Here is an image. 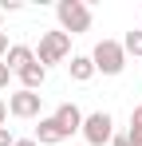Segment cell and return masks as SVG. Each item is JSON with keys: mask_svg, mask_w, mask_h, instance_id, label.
<instances>
[{"mask_svg": "<svg viewBox=\"0 0 142 146\" xmlns=\"http://www.w3.org/2000/svg\"><path fill=\"white\" fill-rule=\"evenodd\" d=\"M55 20H59V32L83 36V32H91V4L87 0H59L55 4Z\"/></svg>", "mask_w": 142, "mask_h": 146, "instance_id": "cell-1", "label": "cell"}, {"mask_svg": "<svg viewBox=\"0 0 142 146\" xmlns=\"http://www.w3.org/2000/svg\"><path fill=\"white\" fill-rule=\"evenodd\" d=\"M95 75H122L126 67V51H122V40H99L91 51Z\"/></svg>", "mask_w": 142, "mask_h": 146, "instance_id": "cell-2", "label": "cell"}, {"mask_svg": "<svg viewBox=\"0 0 142 146\" xmlns=\"http://www.w3.org/2000/svg\"><path fill=\"white\" fill-rule=\"evenodd\" d=\"M67 55H71V36L67 32L55 28V32H44V36H40V48H36V63H40V67L63 63Z\"/></svg>", "mask_w": 142, "mask_h": 146, "instance_id": "cell-3", "label": "cell"}, {"mask_svg": "<svg viewBox=\"0 0 142 146\" xmlns=\"http://www.w3.org/2000/svg\"><path fill=\"white\" fill-rule=\"evenodd\" d=\"M79 134H83L91 146H107L111 138H115V119H111V111H95V115H87Z\"/></svg>", "mask_w": 142, "mask_h": 146, "instance_id": "cell-4", "label": "cell"}, {"mask_svg": "<svg viewBox=\"0 0 142 146\" xmlns=\"http://www.w3.org/2000/svg\"><path fill=\"white\" fill-rule=\"evenodd\" d=\"M40 103H44L40 91H12L8 95V115L12 119H36L40 115Z\"/></svg>", "mask_w": 142, "mask_h": 146, "instance_id": "cell-5", "label": "cell"}, {"mask_svg": "<svg viewBox=\"0 0 142 146\" xmlns=\"http://www.w3.org/2000/svg\"><path fill=\"white\" fill-rule=\"evenodd\" d=\"M83 119H87V115H83L75 103H59V107H55V122H59V130H63L67 138L83 130Z\"/></svg>", "mask_w": 142, "mask_h": 146, "instance_id": "cell-6", "label": "cell"}, {"mask_svg": "<svg viewBox=\"0 0 142 146\" xmlns=\"http://www.w3.org/2000/svg\"><path fill=\"white\" fill-rule=\"evenodd\" d=\"M40 146H59L67 134L59 130V122H55V115H47V119H40V126H36V134H32Z\"/></svg>", "mask_w": 142, "mask_h": 146, "instance_id": "cell-7", "label": "cell"}, {"mask_svg": "<svg viewBox=\"0 0 142 146\" xmlns=\"http://www.w3.org/2000/svg\"><path fill=\"white\" fill-rule=\"evenodd\" d=\"M4 63H8V71L16 75V71H24L28 63H36V51L28 48V44H12V48H8V55H4Z\"/></svg>", "mask_w": 142, "mask_h": 146, "instance_id": "cell-8", "label": "cell"}, {"mask_svg": "<svg viewBox=\"0 0 142 146\" xmlns=\"http://www.w3.org/2000/svg\"><path fill=\"white\" fill-rule=\"evenodd\" d=\"M16 79H20V91H40L47 79V67H40V63H28L24 71H16Z\"/></svg>", "mask_w": 142, "mask_h": 146, "instance_id": "cell-9", "label": "cell"}, {"mask_svg": "<svg viewBox=\"0 0 142 146\" xmlns=\"http://www.w3.org/2000/svg\"><path fill=\"white\" fill-rule=\"evenodd\" d=\"M67 71H71V79H75V83H91V79H95V63H91V55H71Z\"/></svg>", "mask_w": 142, "mask_h": 146, "instance_id": "cell-10", "label": "cell"}, {"mask_svg": "<svg viewBox=\"0 0 142 146\" xmlns=\"http://www.w3.org/2000/svg\"><path fill=\"white\" fill-rule=\"evenodd\" d=\"M122 51L134 55V59H142V28H130V32L122 36Z\"/></svg>", "mask_w": 142, "mask_h": 146, "instance_id": "cell-11", "label": "cell"}, {"mask_svg": "<svg viewBox=\"0 0 142 146\" xmlns=\"http://www.w3.org/2000/svg\"><path fill=\"white\" fill-rule=\"evenodd\" d=\"M126 134H130V146H142V103L130 111V130Z\"/></svg>", "mask_w": 142, "mask_h": 146, "instance_id": "cell-12", "label": "cell"}, {"mask_svg": "<svg viewBox=\"0 0 142 146\" xmlns=\"http://www.w3.org/2000/svg\"><path fill=\"white\" fill-rule=\"evenodd\" d=\"M8 79H12V71H8V63H4V59H0V91H4V87H8Z\"/></svg>", "mask_w": 142, "mask_h": 146, "instance_id": "cell-13", "label": "cell"}, {"mask_svg": "<svg viewBox=\"0 0 142 146\" xmlns=\"http://www.w3.org/2000/svg\"><path fill=\"white\" fill-rule=\"evenodd\" d=\"M16 142V138H12V130H8V126H0V146H12Z\"/></svg>", "mask_w": 142, "mask_h": 146, "instance_id": "cell-14", "label": "cell"}, {"mask_svg": "<svg viewBox=\"0 0 142 146\" xmlns=\"http://www.w3.org/2000/svg\"><path fill=\"white\" fill-rule=\"evenodd\" d=\"M111 146H130V134H126V130H122V134H115V138H111Z\"/></svg>", "mask_w": 142, "mask_h": 146, "instance_id": "cell-15", "label": "cell"}, {"mask_svg": "<svg viewBox=\"0 0 142 146\" xmlns=\"http://www.w3.org/2000/svg\"><path fill=\"white\" fill-rule=\"evenodd\" d=\"M4 122H8V103L0 99V126H4Z\"/></svg>", "mask_w": 142, "mask_h": 146, "instance_id": "cell-16", "label": "cell"}, {"mask_svg": "<svg viewBox=\"0 0 142 146\" xmlns=\"http://www.w3.org/2000/svg\"><path fill=\"white\" fill-rule=\"evenodd\" d=\"M12 146H40V142H36V138H16Z\"/></svg>", "mask_w": 142, "mask_h": 146, "instance_id": "cell-17", "label": "cell"}, {"mask_svg": "<svg viewBox=\"0 0 142 146\" xmlns=\"http://www.w3.org/2000/svg\"><path fill=\"white\" fill-rule=\"evenodd\" d=\"M0 32H4V12H0Z\"/></svg>", "mask_w": 142, "mask_h": 146, "instance_id": "cell-18", "label": "cell"}]
</instances>
